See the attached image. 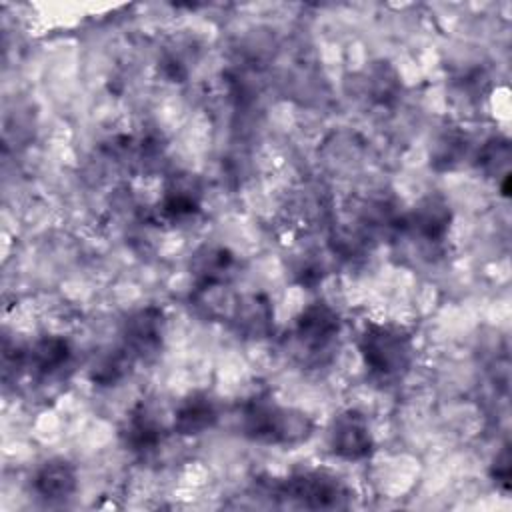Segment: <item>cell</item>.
Instances as JSON below:
<instances>
[{"instance_id": "6da1fadb", "label": "cell", "mask_w": 512, "mask_h": 512, "mask_svg": "<svg viewBox=\"0 0 512 512\" xmlns=\"http://www.w3.org/2000/svg\"><path fill=\"white\" fill-rule=\"evenodd\" d=\"M358 350L370 378L390 384L408 372L414 358V338L404 326L370 322L360 332Z\"/></svg>"}, {"instance_id": "7a4b0ae2", "label": "cell", "mask_w": 512, "mask_h": 512, "mask_svg": "<svg viewBox=\"0 0 512 512\" xmlns=\"http://www.w3.org/2000/svg\"><path fill=\"white\" fill-rule=\"evenodd\" d=\"M242 432L262 444H298L310 434V420L292 408H284L272 398L256 396L242 406Z\"/></svg>"}, {"instance_id": "3957f363", "label": "cell", "mask_w": 512, "mask_h": 512, "mask_svg": "<svg viewBox=\"0 0 512 512\" xmlns=\"http://www.w3.org/2000/svg\"><path fill=\"white\" fill-rule=\"evenodd\" d=\"M280 494L306 508H338L346 498L344 486L328 472H302L280 486Z\"/></svg>"}, {"instance_id": "277c9868", "label": "cell", "mask_w": 512, "mask_h": 512, "mask_svg": "<svg viewBox=\"0 0 512 512\" xmlns=\"http://www.w3.org/2000/svg\"><path fill=\"white\" fill-rule=\"evenodd\" d=\"M328 442L332 452L348 462L368 458L374 448L370 426L358 410H344L332 418Z\"/></svg>"}, {"instance_id": "5b68a950", "label": "cell", "mask_w": 512, "mask_h": 512, "mask_svg": "<svg viewBox=\"0 0 512 512\" xmlns=\"http://www.w3.org/2000/svg\"><path fill=\"white\" fill-rule=\"evenodd\" d=\"M164 336V314L156 306L134 312L124 326V350L134 358H148L158 352Z\"/></svg>"}, {"instance_id": "8992f818", "label": "cell", "mask_w": 512, "mask_h": 512, "mask_svg": "<svg viewBox=\"0 0 512 512\" xmlns=\"http://www.w3.org/2000/svg\"><path fill=\"white\" fill-rule=\"evenodd\" d=\"M340 332V316L324 302L308 304L296 318L294 334L312 352L324 350Z\"/></svg>"}, {"instance_id": "52a82bcc", "label": "cell", "mask_w": 512, "mask_h": 512, "mask_svg": "<svg viewBox=\"0 0 512 512\" xmlns=\"http://www.w3.org/2000/svg\"><path fill=\"white\" fill-rule=\"evenodd\" d=\"M450 222H452V210L446 198L438 194H430L414 206V210L406 220V226L412 228L420 238L438 242L446 236Z\"/></svg>"}, {"instance_id": "ba28073f", "label": "cell", "mask_w": 512, "mask_h": 512, "mask_svg": "<svg viewBox=\"0 0 512 512\" xmlns=\"http://www.w3.org/2000/svg\"><path fill=\"white\" fill-rule=\"evenodd\" d=\"M72 356V348L66 338L62 336H42L36 340L24 354H22V364L30 368V372L38 378L52 376L64 366H68Z\"/></svg>"}, {"instance_id": "9c48e42d", "label": "cell", "mask_w": 512, "mask_h": 512, "mask_svg": "<svg viewBox=\"0 0 512 512\" xmlns=\"http://www.w3.org/2000/svg\"><path fill=\"white\" fill-rule=\"evenodd\" d=\"M218 420V410L214 400L204 392H194L184 398L176 412L172 430L180 436H196L210 430Z\"/></svg>"}, {"instance_id": "30bf717a", "label": "cell", "mask_w": 512, "mask_h": 512, "mask_svg": "<svg viewBox=\"0 0 512 512\" xmlns=\"http://www.w3.org/2000/svg\"><path fill=\"white\" fill-rule=\"evenodd\" d=\"M234 268V256L222 246H204L192 258V276L198 290L224 284Z\"/></svg>"}, {"instance_id": "8fae6325", "label": "cell", "mask_w": 512, "mask_h": 512, "mask_svg": "<svg viewBox=\"0 0 512 512\" xmlns=\"http://www.w3.org/2000/svg\"><path fill=\"white\" fill-rule=\"evenodd\" d=\"M34 490L46 500H64L76 490V470L64 458L46 460L34 474Z\"/></svg>"}, {"instance_id": "7c38bea8", "label": "cell", "mask_w": 512, "mask_h": 512, "mask_svg": "<svg viewBox=\"0 0 512 512\" xmlns=\"http://www.w3.org/2000/svg\"><path fill=\"white\" fill-rule=\"evenodd\" d=\"M200 210V192L190 176H178L168 186L158 204V212L164 220L176 222L194 216Z\"/></svg>"}, {"instance_id": "4fadbf2b", "label": "cell", "mask_w": 512, "mask_h": 512, "mask_svg": "<svg viewBox=\"0 0 512 512\" xmlns=\"http://www.w3.org/2000/svg\"><path fill=\"white\" fill-rule=\"evenodd\" d=\"M122 440L132 452L148 454L160 444L162 428L144 408H136L126 420Z\"/></svg>"}, {"instance_id": "5bb4252c", "label": "cell", "mask_w": 512, "mask_h": 512, "mask_svg": "<svg viewBox=\"0 0 512 512\" xmlns=\"http://www.w3.org/2000/svg\"><path fill=\"white\" fill-rule=\"evenodd\" d=\"M492 478L496 484H500L504 490L510 488V452L508 448H504L496 460H494V468H492Z\"/></svg>"}]
</instances>
